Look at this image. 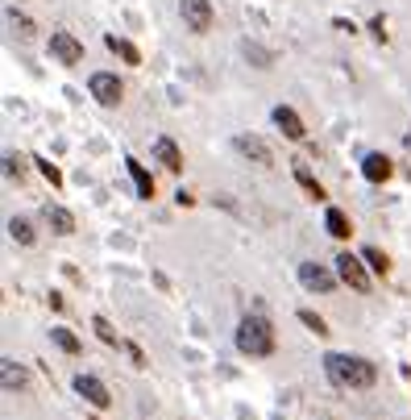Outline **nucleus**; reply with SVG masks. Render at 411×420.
I'll list each match as a JSON object with an SVG mask.
<instances>
[{
  "instance_id": "obj_1",
  "label": "nucleus",
  "mask_w": 411,
  "mask_h": 420,
  "mask_svg": "<svg viewBox=\"0 0 411 420\" xmlns=\"http://www.w3.org/2000/svg\"><path fill=\"white\" fill-rule=\"evenodd\" d=\"M324 374L340 391H365L378 383V367L358 354H324Z\"/></svg>"
},
{
  "instance_id": "obj_2",
  "label": "nucleus",
  "mask_w": 411,
  "mask_h": 420,
  "mask_svg": "<svg viewBox=\"0 0 411 420\" xmlns=\"http://www.w3.org/2000/svg\"><path fill=\"white\" fill-rule=\"evenodd\" d=\"M274 346H279L274 324H270L262 312H249V317H241V324H237V349H241V354H249V358H270V354H274Z\"/></svg>"
},
{
  "instance_id": "obj_3",
  "label": "nucleus",
  "mask_w": 411,
  "mask_h": 420,
  "mask_svg": "<svg viewBox=\"0 0 411 420\" xmlns=\"http://www.w3.org/2000/svg\"><path fill=\"white\" fill-rule=\"evenodd\" d=\"M88 88H92V96H96V104H104V108H117L125 96L121 79L113 71H92V79H88Z\"/></svg>"
},
{
  "instance_id": "obj_4",
  "label": "nucleus",
  "mask_w": 411,
  "mask_h": 420,
  "mask_svg": "<svg viewBox=\"0 0 411 420\" xmlns=\"http://www.w3.org/2000/svg\"><path fill=\"white\" fill-rule=\"evenodd\" d=\"M50 58H58L63 67H79V63H83V46H79V38L67 34V29H54V34H50Z\"/></svg>"
},
{
  "instance_id": "obj_5",
  "label": "nucleus",
  "mask_w": 411,
  "mask_h": 420,
  "mask_svg": "<svg viewBox=\"0 0 411 420\" xmlns=\"http://www.w3.org/2000/svg\"><path fill=\"white\" fill-rule=\"evenodd\" d=\"M179 17H183V25H187L192 34H208L212 21H217L208 0H179Z\"/></svg>"
},
{
  "instance_id": "obj_6",
  "label": "nucleus",
  "mask_w": 411,
  "mask_h": 420,
  "mask_svg": "<svg viewBox=\"0 0 411 420\" xmlns=\"http://www.w3.org/2000/svg\"><path fill=\"white\" fill-rule=\"evenodd\" d=\"M340 275H333L328 267H320V262H299V283L308 287V292H320V296H328L333 287H337Z\"/></svg>"
},
{
  "instance_id": "obj_7",
  "label": "nucleus",
  "mask_w": 411,
  "mask_h": 420,
  "mask_svg": "<svg viewBox=\"0 0 411 420\" xmlns=\"http://www.w3.org/2000/svg\"><path fill=\"white\" fill-rule=\"evenodd\" d=\"M233 150L245 154L249 163H258V167H274V154H270V146L258 133H237V138H233Z\"/></svg>"
},
{
  "instance_id": "obj_8",
  "label": "nucleus",
  "mask_w": 411,
  "mask_h": 420,
  "mask_svg": "<svg viewBox=\"0 0 411 420\" xmlns=\"http://www.w3.org/2000/svg\"><path fill=\"white\" fill-rule=\"evenodd\" d=\"M337 275L345 287H353V292H370V275H365V267L353 258V254H337Z\"/></svg>"
},
{
  "instance_id": "obj_9",
  "label": "nucleus",
  "mask_w": 411,
  "mask_h": 420,
  "mask_svg": "<svg viewBox=\"0 0 411 420\" xmlns=\"http://www.w3.org/2000/svg\"><path fill=\"white\" fill-rule=\"evenodd\" d=\"M75 391H79V396L88 399L92 408H108V404H113V396H108V387L100 383L96 374H75Z\"/></svg>"
},
{
  "instance_id": "obj_10",
  "label": "nucleus",
  "mask_w": 411,
  "mask_h": 420,
  "mask_svg": "<svg viewBox=\"0 0 411 420\" xmlns=\"http://www.w3.org/2000/svg\"><path fill=\"white\" fill-rule=\"evenodd\" d=\"M270 117H274V125L283 129V138H291V142H303V138H308V129H303V121H299V113H295L291 104H279V108H274Z\"/></svg>"
},
{
  "instance_id": "obj_11",
  "label": "nucleus",
  "mask_w": 411,
  "mask_h": 420,
  "mask_svg": "<svg viewBox=\"0 0 411 420\" xmlns=\"http://www.w3.org/2000/svg\"><path fill=\"white\" fill-rule=\"evenodd\" d=\"M390 171H395V167H390V158H387V154H378V150L362 158V175L370 179V183H387Z\"/></svg>"
},
{
  "instance_id": "obj_12",
  "label": "nucleus",
  "mask_w": 411,
  "mask_h": 420,
  "mask_svg": "<svg viewBox=\"0 0 411 420\" xmlns=\"http://www.w3.org/2000/svg\"><path fill=\"white\" fill-rule=\"evenodd\" d=\"M42 217H46V225L54 229V233H63V237L75 233V217L63 208V204H46V208H42Z\"/></svg>"
},
{
  "instance_id": "obj_13",
  "label": "nucleus",
  "mask_w": 411,
  "mask_h": 420,
  "mask_svg": "<svg viewBox=\"0 0 411 420\" xmlns=\"http://www.w3.org/2000/svg\"><path fill=\"white\" fill-rule=\"evenodd\" d=\"M154 158H158L167 171H183V154H179V146H175L170 138H158V142H154Z\"/></svg>"
},
{
  "instance_id": "obj_14",
  "label": "nucleus",
  "mask_w": 411,
  "mask_h": 420,
  "mask_svg": "<svg viewBox=\"0 0 411 420\" xmlns=\"http://www.w3.org/2000/svg\"><path fill=\"white\" fill-rule=\"evenodd\" d=\"M125 167H129V175H133V188H137V196L150 200L154 196V179H150V171H145L137 158H125Z\"/></svg>"
},
{
  "instance_id": "obj_15",
  "label": "nucleus",
  "mask_w": 411,
  "mask_h": 420,
  "mask_svg": "<svg viewBox=\"0 0 411 420\" xmlns=\"http://www.w3.org/2000/svg\"><path fill=\"white\" fill-rule=\"evenodd\" d=\"M104 46L113 50L117 58H125L129 67H137V63H142V54H137V46H133V42H125V38H117V34H108V38H104Z\"/></svg>"
},
{
  "instance_id": "obj_16",
  "label": "nucleus",
  "mask_w": 411,
  "mask_h": 420,
  "mask_svg": "<svg viewBox=\"0 0 411 420\" xmlns=\"http://www.w3.org/2000/svg\"><path fill=\"white\" fill-rule=\"evenodd\" d=\"M324 229H328V237H337V242H345V237L353 233V229H349V217H345L340 208H328V212H324Z\"/></svg>"
},
{
  "instance_id": "obj_17",
  "label": "nucleus",
  "mask_w": 411,
  "mask_h": 420,
  "mask_svg": "<svg viewBox=\"0 0 411 420\" xmlns=\"http://www.w3.org/2000/svg\"><path fill=\"white\" fill-rule=\"evenodd\" d=\"M0 379H4V391H25V371L13 362V358L0 362Z\"/></svg>"
},
{
  "instance_id": "obj_18",
  "label": "nucleus",
  "mask_w": 411,
  "mask_h": 420,
  "mask_svg": "<svg viewBox=\"0 0 411 420\" xmlns=\"http://www.w3.org/2000/svg\"><path fill=\"white\" fill-rule=\"evenodd\" d=\"M4 229H9V237H13L17 246H33V237H38V233H33V225L25 221V217H9Z\"/></svg>"
},
{
  "instance_id": "obj_19",
  "label": "nucleus",
  "mask_w": 411,
  "mask_h": 420,
  "mask_svg": "<svg viewBox=\"0 0 411 420\" xmlns=\"http://www.w3.org/2000/svg\"><path fill=\"white\" fill-rule=\"evenodd\" d=\"M295 179H299V188H303V192H308V196H312V200H324V188L316 183V175L308 171L303 163H295Z\"/></svg>"
},
{
  "instance_id": "obj_20",
  "label": "nucleus",
  "mask_w": 411,
  "mask_h": 420,
  "mask_svg": "<svg viewBox=\"0 0 411 420\" xmlns=\"http://www.w3.org/2000/svg\"><path fill=\"white\" fill-rule=\"evenodd\" d=\"M50 342L63 349V354H79V337H75L71 329H63V324H58V329H50Z\"/></svg>"
},
{
  "instance_id": "obj_21",
  "label": "nucleus",
  "mask_w": 411,
  "mask_h": 420,
  "mask_svg": "<svg viewBox=\"0 0 411 420\" xmlns=\"http://www.w3.org/2000/svg\"><path fill=\"white\" fill-rule=\"evenodd\" d=\"M362 258H365V262H370V271H378V275H387V271H390L387 254H383V250H378V246H365V250H362Z\"/></svg>"
},
{
  "instance_id": "obj_22",
  "label": "nucleus",
  "mask_w": 411,
  "mask_h": 420,
  "mask_svg": "<svg viewBox=\"0 0 411 420\" xmlns=\"http://www.w3.org/2000/svg\"><path fill=\"white\" fill-rule=\"evenodd\" d=\"M92 329H96V337L104 342V346H117V329L104 321V317H96V321H92Z\"/></svg>"
},
{
  "instance_id": "obj_23",
  "label": "nucleus",
  "mask_w": 411,
  "mask_h": 420,
  "mask_svg": "<svg viewBox=\"0 0 411 420\" xmlns=\"http://www.w3.org/2000/svg\"><path fill=\"white\" fill-rule=\"evenodd\" d=\"M245 58H254L258 67H270V63H274V54L262 50V46H254V42H245Z\"/></svg>"
},
{
  "instance_id": "obj_24",
  "label": "nucleus",
  "mask_w": 411,
  "mask_h": 420,
  "mask_svg": "<svg viewBox=\"0 0 411 420\" xmlns=\"http://www.w3.org/2000/svg\"><path fill=\"white\" fill-rule=\"evenodd\" d=\"M299 321L308 324V329H312L316 337H324V333H328V324L320 321V317H316V312H308V308H299Z\"/></svg>"
},
{
  "instance_id": "obj_25",
  "label": "nucleus",
  "mask_w": 411,
  "mask_h": 420,
  "mask_svg": "<svg viewBox=\"0 0 411 420\" xmlns=\"http://www.w3.org/2000/svg\"><path fill=\"white\" fill-rule=\"evenodd\" d=\"M38 171L46 175L50 183H54V188H58V183H63V171H58V167H54V163H46V158H38Z\"/></svg>"
},
{
  "instance_id": "obj_26",
  "label": "nucleus",
  "mask_w": 411,
  "mask_h": 420,
  "mask_svg": "<svg viewBox=\"0 0 411 420\" xmlns=\"http://www.w3.org/2000/svg\"><path fill=\"white\" fill-rule=\"evenodd\" d=\"M9 25H17V29H21V38H29V34H33V21H29V17H21V13H13V9H9Z\"/></svg>"
},
{
  "instance_id": "obj_27",
  "label": "nucleus",
  "mask_w": 411,
  "mask_h": 420,
  "mask_svg": "<svg viewBox=\"0 0 411 420\" xmlns=\"http://www.w3.org/2000/svg\"><path fill=\"white\" fill-rule=\"evenodd\" d=\"M4 179H21V163H17V154H4Z\"/></svg>"
},
{
  "instance_id": "obj_28",
  "label": "nucleus",
  "mask_w": 411,
  "mask_h": 420,
  "mask_svg": "<svg viewBox=\"0 0 411 420\" xmlns=\"http://www.w3.org/2000/svg\"><path fill=\"white\" fill-rule=\"evenodd\" d=\"M370 29H374V38H383V42H387V21H383V17H374Z\"/></svg>"
},
{
  "instance_id": "obj_29",
  "label": "nucleus",
  "mask_w": 411,
  "mask_h": 420,
  "mask_svg": "<svg viewBox=\"0 0 411 420\" xmlns=\"http://www.w3.org/2000/svg\"><path fill=\"white\" fill-rule=\"evenodd\" d=\"M403 146H407V150H411V133H403Z\"/></svg>"
}]
</instances>
